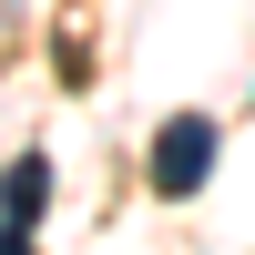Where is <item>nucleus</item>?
<instances>
[{"label":"nucleus","mask_w":255,"mask_h":255,"mask_svg":"<svg viewBox=\"0 0 255 255\" xmlns=\"http://www.w3.org/2000/svg\"><path fill=\"white\" fill-rule=\"evenodd\" d=\"M143 174H153L163 204L204 194V174H215V113H174V123L153 133V163H143Z\"/></svg>","instance_id":"obj_1"},{"label":"nucleus","mask_w":255,"mask_h":255,"mask_svg":"<svg viewBox=\"0 0 255 255\" xmlns=\"http://www.w3.org/2000/svg\"><path fill=\"white\" fill-rule=\"evenodd\" d=\"M41 215H51V153H20L10 174H0V225H20V235H31Z\"/></svg>","instance_id":"obj_2"},{"label":"nucleus","mask_w":255,"mask_h":255,"mask_svg":"<svg viewBox=\"0 0 255 255\" xmlns=\"http://www.w3.org/2000/svg\"><path fill=\"white\" fill-rule=\"evenodd\" d=\"M0 255H31V235H20V225H0Z\"/></svg>","instance_id":"obj_3"}]
</instances>
